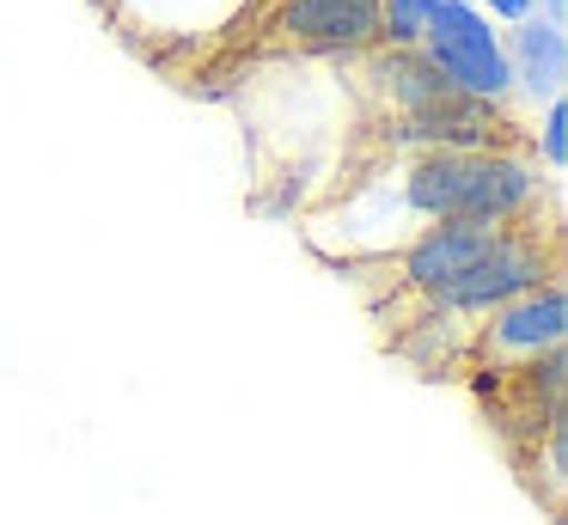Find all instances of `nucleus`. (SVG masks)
Wrapping results in <instances>:
<instances>
[{"label":"nucleus","mask_w":568,"mask_h":525,"mask_svg":"<svg viewBox=\"0 0 568 525\" xmlns=\"http://www.w3.org/2000/svg\"><path fill=\"white\" fill-rule=\"evenodd\" d=\"M348 61H361V92H367L373 117H409V110L434 104L440 92H453L416 43H373Z\"/></svg>","instance_id":"5"},{"label":"nucleus","mask_w":568,"mask_h":525,"mask_svg":"<svg viewBox=\"0 0 568 525\" xmlns=\"http://www.w3.org/2000/svg\"><path fill=\"white\" fill-rule=\"evenodd\" d=\"M531 12H544V19L568 24V0H531Z\"/></svg>","instance_id":"9"},{"label":"nucleus","mask_w":568,"mask_h":525,"mask_svg":"<svg viewBox=\"0 0 568 525\" xmlns=\"http://www.w3.org/2000/svg\"><path fill=\"white\" fill-rule=\"evenodd\" d=\"M550 275H562V239H556V226H538V220H531V226H507L495 251H483L470 269H458L453 281L422 293L409 312L458 324L470 336V324H477L483 312H495V305H507L514 293L538 287V281H550ZM458 361H465V354H458Z\"/></svg>","instance_id":"1"},{"label":"nucleus","mask_w":568,"mask_h":525,"mask_svg":"<svg viewBox=\"0 0 568 525\" xmlns=\"http://www.w3.org/2000/svg\"><path fill=\"white\" fill-rule=\"evenodd\" d=\"M501 49H507V68H514V92H526L531 104L562 98V85H568V24L544 19V12H526V19L501 24Z\"/></svg>","instance_id":"6"},{"label":"nucleus","mask_w":568,"mask_h":525,"mask_svg":"<svg viewBox=\"0 0 568 525\" xmlns=\"http://www.w3.org/2000/svg\"><path fill=\"white\" fill-rule=\"evenodd\" d=\"M251 7H263V0H251Z\"/></svg>","instance_id":"10"},{"label":"nucleus","mask_w":568,"mask_h":525,"mask_svg":"<svg viewBox=\"0 0 568 525\" xmlns=\"http://www.w3.org/2000/svg\"><path fill=\"white\" fill-rule=\"evenodd\" d=\"M270 49L294 55H361L379 43V0H263Z\"/></svg>","instance_id":"4"},{"label":"nucleus","mask_w":568,"mask_h":525,"mask_svg":"<svg viewBox=\"0 0 568 525\" xmlns=\"http://www.w3.org/2000/svg\"><path fill=\"white\" fill-rule=\"evenodd\" d=\"M562 336H568V281L550 275L470 324L465 366L470 373H519V366L562 349Z\"/></svg>","instance_id":"2"},{"label":"nucleus","mask_w":568,"mask_h":525,"mask_svg":"<svg viewBox=\"0 0 568 525\" xmlns=\"http://www.w3.org/2000/svg\"><path fill=\"white\" fill-rule=\"evenodd\" d=\"M453 0H379V43H422V31Z\"/></svg>","instance_id":"7"},{"label":"nucleus","mask_w":568,"mask_h":525,"mask_svg":"<svg viewBox=\"0 0 568 525\" xmlns=\"http://www.w3.org/2000/svg\"><path fill=\"white\" fill-rule=\"evenodd\" d=\"M531 159L544 165V178H562L568 165V104L562 98H544V117H538V134H526Z\"/></svg>","instance_id":"8"},{"label":"nucleus","mask_w":568,"mask_h":525,"mask_svg":"<svg viewBox=\"0 0 568 525\" xmlns=\"http://www.w3.org/2000/svg\"><path fill=\"white\" fill-rule=\"evenodd\" d=\"M416 49L434 61V73H440L453 92L489 98V104H507V98H514V68H507V49H501V24L483 19L470 0H453V7L422 31Z\"/></svg>","instance_id":"3"}]
</instances>
